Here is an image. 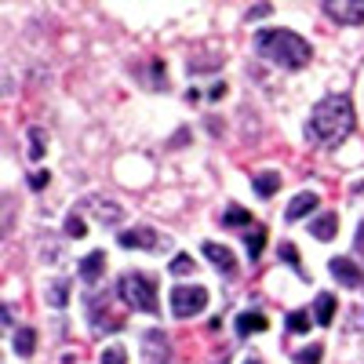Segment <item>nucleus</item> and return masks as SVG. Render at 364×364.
I'll return each instance as SVG.
<instances>
[{"instance_id": "obj_14", "label": "nucleus", "mask_w": 364, "mask_h": 364, "mask_svg": "<svg viewBox=\"0 0 364 364\" xmlns=\"http://www.w3.org/2000/svg\"><path fill=\"white\" fill-rule=\"evenodd\" d=\"M91 211H95V219L106 223V226H117L120 219H124V208L113 204V200H91Z\"/></svg>"}, {"instance_id": "obj_8", "label": "nucleus", "mask_w": 364, "mask_h": 364, "mask_svg": "<svg viewBox=\"0 0 364 364\" xmlns=\"http://www.w3.org/2000/svg\"><path fill=\"white\" fill-rule=\"evenodd\" d=\"M328 273H331L339 284H346V288H360V284H364V269H360L353 259H346V255L331 259V262H328Z\"/></svg>"}, {"instance_id": "obj_2", "label": "nucleus", "mask_w": 364, "mask_h": 364, "mask_svg": "<svg viewBox=\"0 0 364 364\" xmlns=\"http://www.w3.org/2000/svg\"><path fill=\"white\" fill-rule=\"evenodd\" d=\"M255 51L266 63L281 66V70H302V66H310V58H314V48L299 33H291V29H259Z\"/></svg>"}, {"instance_id": "obj_3", "label": "nucleus", "mask_w": 364, "mask_h": 364, "mask_svg": "<svg viewBox=\"0 0 364 364\" xmlns=\"http://www.w3.org/2000/svg\"><path fill=\"white\" fill-rule=\"evenodd\" d=\"M117 291H120V299H124L132 310L149 314V317L161 314V295H157V277H154V273H142V269L120 273Z\"/></svg>"}, {"instance_id": "obj_32", "label": "nucleus", "mask_w": 364, "mask_h": 364, "mask_svg": "<svg viewBox=\"0 0 364 364\" xmlns=\"http://www.w3.org/2000/svg\"><path fill=\"white\" fill-rule=\"evenodd\" d=\"M245 364H262V360H259V357H248V360H245Z\"/></svg>"}, {"instance_id": "obj_9", "label": "nucleus", "mask_w": 364, "mask_h": 364, "mask_svg": "<svg viewBox=\"0 0 364 364\" xmlns=\"http://www.w3.org/2000/svg\"><path fill=\"white\" fill-rule=\"evenodd\" d=\"M204 255L211 259V266H215L223 277H233L237 273V259H233V252L226 248V245H215V240H204Z\"/></svg>"}, {"instance_id": "obj_20", "label": "nucleus", "mask_w": 364, "mask_h": 364, "mask_svg": "<svg viewBox=\"0 0 364 364\" xmlns=\"http://www.w3.org/2000/svg\"><path fill=\"white\" fill-rule=\"evenodd\" d=\"M245 248H248V259H259L262 255V248H266V230L262 226L245 230Z\"/></svg>"}, {"instance_id": "obj_1", "label": "nucleus", "mask_w": 364, "mask_h": 364, "mask_svg": "<svg viewBox=\"0 0 364 364\" xmlns=\"http://www.w3.org/2000/svg\"><path fill=\"white\" fill-rule=\"evenodd\" d=\"M353 124H357V113H353L350 95H343V91L339 95H324L314 106L310 120H306V142H314V146H339L343 139H350Z\"/></svg>"}, {"instance_id": "obj_10", "label": "nucleus", "mask_w": 364, "mask_h": 364, "mask_svg": "<svg viewBox=\"0 0 364 364\" xmlns=\"http://www.w3.org/2000/svg\"><path fill=\"white\" fill-rule=\"evenodd\" d=\"M317 204H321V197H317V193H310V190H306V193H295V197H291V204L284 208V219H288V223H299L302 215H310V211H314Z\"/></svg>"}, {"instance_id": "obj_31", "label": "nucleus", "mask_w": 364, "mask_h": 364, "mask_svg": "<svg viewBox=\"0 0 364 364\" xmlns=\"http://www.w3.org/2000/svg\"><path fill=\"white\" fill-rule=\"evenodd\" d=\"M357 252H360V255H364V223H360V226H357Z\"/></svg>"}, {"instance_id": "obj_22", "label": "nucleus", "mask_w": 364, "mask_h": 364, "mask_svg": "<svg viewBox=\"0 0 364 364\" xmlns=\"http://www.w3.org/2000/svg\"><path fill=\"white\" fill-rule=\"evenodd\" d=\"M277 255H281V259H284V262H288V266H291L295 273H299V277H306V266L299 262V252H295V245H291V240H284V245H277Z\"/></svg>"}, {"instance_id": "obj_21", "label": "nucleus", "mask_w": 364, "mask_h": 364, "mask_svg": "<svg viewBox=\"0 0 364 364\" xmlns=\"http://www.w3.org/2000/svg\"><path fill=\"white\" fill-rule=\"evenodd\" d=\"M223 226H226V230H237V226L252 230V215H248L245 208H237V204H233V208H226V211H223Z\"/></svg>"}, {"instance_id": "obj_17", "label": "nucleus", "mask_w": 364, "mask_h": 364, "mask_svg": "<svg viewBox=\"0 0 364 364\" xmlns=\"http://www.w3.org/2000/svg\"><path fill=\"white\" fill-rule=\"evenodd\" d=\"M11 346H15V353H22V357H33V350H37V331H33V328H15Z\"/></svg>"}, {"instance_id": "obj_5", "label": "nucleus", "mask_w": 364, "mask_h": 364, "mask_svg": "<svg viewBox=\"0 0 364 364\" xmlns=\"http://www.w3.org/2000/svg\"><path fill=\"white\" fill-rule=\"evenodd\" d=\"M117 245L120 248H142V252H164L168 237H161L157 230H149V226H135V230L117 233Z\"/></svg>"}, {"instance_id": "obj_26", "label": "nucleus", "mask_w": 364, "mask_h": 364, "mask_svg": "<svg viewBox=\"0 0 364 364\" xmlns=\"http://www.w3.org/2000/svg\"><path fill=\"white\" fill-rule=\"evenodd\" d=\"M66 237H73V240H80V237H87V226H84V219L80 215H66Z\"/></svg>"}, {"instance_id": "obj_6", "label": "nucleus", "mask_w": 364, "mask_h": 364, "mask_svg": "<svg viewBox=\"0 0 364 364\" xmlns=\"http://www.w3.org/2000/svg\"><path fill=\"white\" fill-rule=\"evenodd\" d=\"M171 360V339L161 328H149L142 336V364H168Z\"/></svg>"}, {"instance_id": "obj_13", "label": "nucleus", "mask_w": 364, "mask_h": 364, "mask_svg": "<svg viewBox=\"0 0 364 364\" xmlns=\"http://www.w3.org/2000/svg\"><path fill=\"white\" fill-rule=\"evenodd\" d=\"M266 328H269V321H266L262 314H255V310H252V314L245 310V314L237 317V336H245V339H248V336H259V331H266Z\"/></svg>"}, {"instance_id": "obj_30", "label": "nucleus", "mask_w": 364, "mask_h": 364, "mask_svg": "<svg viewBox=\"0 0 364 364\" xmlns=\"http://www.w3.org/2000/svg\"><path fill=\"white\" fill-rule=\"evenodd\" d=\"M223 95H226V84H223V80H219V84H211V87H208V99H215V102H219Z\"/></svg>"}, {"instance_id": "obj_4", "label": "nucleus", "mask_w": 364, "mask_h": 364, "mask_svg": "<svg viewBox=\"0 0 364 364\" xmlns=\"http://www.w3.org/2000/svg\"><path fill=\"white\" fill-rule=\"evenodd\" d=\"M204 306H208V288L204 284H178V288H171V314L178 321L204 314Z\"/></svg>"}, {"instance_id": "obj_7", "label": "nucleus", "mask_w": 364, "mask_h": 364, "mask_svg": "<svg viewBox=\"0 0 364 364\" xmlns=\"http://www.w3.org/2000/svg\"><path fill=\"white\" fill-rule=\"evenodd\" d=\"M324 15L343 26H360L364 22V0H328Z\"/></svg>"}, {"instance_id": "obj_29", "label": "nucleus", "mask_w": 364, "mask_h": 364, "mask_svg": "<svg viewBox=\"0 0 364 364\" xmlns=\"http://www.w3.org/2000/svg\"><path fill=\"white\" fill-rule=\"evenodd\" d=\"M269 11H273V8H269V4H255V8H252V11H248V22H255V18H266V15H269Z\"/></svg>"}, {"instance_id": "obj_28", "label": "nucleus", "mask_w": 364, "mask_h": 364, "mask_svg": "<svg viewBox=\"0 0 364 364\" xmlns=\"http://www.w3.org/2000/svg\"><path fill=\"white\" fill-rule=\"evenodd\" d=\"M51 182V175L48 171H29V190H44Z\"/></svg>"}, {"instance_id": "obj_25", "label": "nucleus", "mask_w": 364, "mask_h": 364, "mask_svg": "<svg viewBox=\"0 0 364 364\" xmlns=\"http://www.w3.org/2000/svg\"><path fill=\"white\" fill-rule=\"evenodd\" d=\"M168 269L175 273V277H186V273H193V269H197V262H193L186 252H178V255L171 259V266H168Z\"/></svg>"}, {"instance_id": "obj_11", "label": "nucleus", "mask_w": 364, "mask_h": 364, "mask_svg": "<svg viewBox=\"0 0 364 364\" xmlns=\"http://www.w3.org/2000/svg\"><path fill=\"white\" fill-rule=\"evenodd\" d=\"M102 269H106V252H87L80 259V281L84 284H99Z\"/></svg>"}, {"instance_id": "obj_19", "label": "nucleus", "mask_w": 364, "mask_h": 364, "mask_svg": "<svg viewBox=\"0 0 364 364\" xmlns=\"http://www.w3.org/2000/svg\"><path fill=\"white\" fill-rule=\"evenodd\" d=\"M44 149H48V132H44L41 124H33V128H29V149H26L29 161H41Z\"/></svg>"}, {"instance_id": "obj_24", "label": "nucleus", "mask_w": 364, "mask_h": 364, "mask_svg": "<svg viewBox=\"0 0 364 364\" xmlns=\"http://www.w3.org/2000/svg\"><path fill=\"white\" fill-rule=\"evenodd\" d=\"M310 324H317V321L306 310H291L288 314V331H310Z\"/></svg>"}, {"instance_id": "obj_23", "label": "nucleus", "mask_w": 364, "mask_h": 364, "mask_svg": "<svg viewBox=\"0 0 364 364\" xmlns=\"http://www.w3.org/2000/svg\"><path fill=\"white\" fill-rule=\"evenodd\" d=\"M321 357H324V346L321 343H310V346L295 350V364H321Z\"/></svg>"}, {"instance_id": "obj_15", "label": "nucleus", "mask_w": 364, "mask_h": 364, "mask_svg": "<svg viewBox=\"0 0 364 364\" xmlns=\"http://www.w3.org/2000/svg\"><path fill=\"white\" fill-rule=\"evenodd\" d=\"M314 321H317V324H331V321H336V295H331V291H321V295H317V302H314Z\"/></svg>"}, {"instance_id": "obj_18", "label": "nucleus", "mask_w": 364, "mask_h": 364, "mask_svg": "<svg viewBox=\"0 0 364 364\" xmlns=\"http://www.w3.org/2000/svg\"><path fill=\"white\" fill-rule=\"evenodd\" d=\"M70 288H73V284H70L66 277H58V281H51V284H48V302H51L55 310H63L66 302H70Z\"/></svg>"}, {"instance_id": "obj_12", "label": "nucleus", "mask_w": 364, "mask_h": 364, "mask_svg": "<svg viewBox=\"0 0 364 364\" xmlns=\"http://www.w3.org/2000/svg\"><path fill=\"white\" fill-rule=\"evenodd\" d=\"M310 233L317 237V240H331L339 233V215L336 211H324V215H317L314 223H310Z\"/></svg>"}, {"instance_id": "obj_27", "label": "nucleus", "mask_w": 364, "mask_h": 364, "mask_svg": "<svg viewBox=\"0 0 364 364\" xmlns=\"http://www.w3.org/2000/svg\"><path fill=\"white\" fill-rule=\"evenodd\" d=\"M102 364H128V350L124 346H106L102 350Z\"/></svg>"}, {"instance_id": "obj_16", "label": "nucleus", "mask_w": 364, "mask_h": 364, "mask_svg": "<svg viewBox=\"0 0 364 364\" xmlns=\"http://www.w3.org/2000/svg\"><path fill=\"white\" fill-rule=\"evenodd\" d=\"M252 186H255L259 197H273V193L281 190V175H277V171H259V175L252 178Z\"/></svg>"}]
</instances>
